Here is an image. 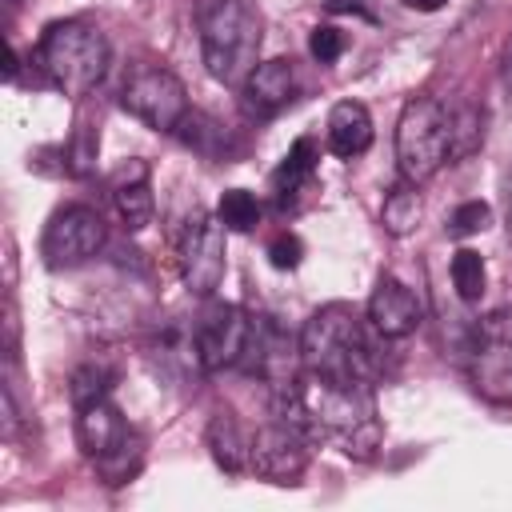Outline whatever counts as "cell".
<instances>
[{
    "label": "cell",
    "instance_id": "obj_19",
    "mask_svg": "<svg viewBox=\"0 0 512 512\" xmlns=\"http://www.w3.org/2000/svg\"><path fill=\"white\" fill-rule=\"evenodd\" d=\"M316 160H320V152H316V140H312V136H300V140L284 152L280 168L272 172V188L280 192V200H284V196H296V192L312 180Z\"/></svg>",
    "mask_w": 512,
    "mask_h": 512
},
{
    "label": "cell",
    "instance_id": "obj_18",
    "mask_svg": "<svg viewBox=\"0 0 512 512\" xmlns=\"http://www.w3.org/2000/svg\"><path fill=\"white\" fill-rule=\"evenodd\" d=\"M208 452H212V460L224 468V472H244L248 468V460H252V436L236 424V416L232 412H216L212 420H208Z\"/></svg>",
    "mask_w": 512,
    "mask_h": 512
},
{
    "label": "cell",
    "instance_id": "obj_2",
    "mask_svg": "<svg viewBox=\"0 0 512 512\" xmlns=\"http://www.w3.org/2000/svg\"><path fill=\"white\" fill-rule=\"evenodd\" d=\"M300 368L336 376V380H376L380 356L376 340L368 336L364 320L348 304H324L316 308L300 328Z\"/></svg>",
    "mask_w": 512,
    "mask_h": 512
},
{
    "label": "cell",
    "instance_id": "obj_24",
    "mask_svg": "<svg viewBox=\"0 0 512 512\" xmlns=\"http://www.w3.org/2000/svg\"><path fill=\"white\" fill-rule=\"evenodd\" d=\"M488 220H492V208H488L484 200H464V204L452 212L448 232H452V236H472V232H484Z\"/></svg>",
    "mask_w": 512,
    "mask_h": 512
},
{
    "label": "cell",
    "instance_id": "obj_26",
    "mask_svg": "<svg viewBox=\"0 0 512 512\" xmlns=\"http://www.w3.org/2000/svg\"><path fill=\"white\" fill-rule=\"evenodd\" d=\"M300 260H304V244H300V236L280 232V236L268 244V264H272V268L292 272V268H300Z\"/></svg>",
    "mask_w": 512,
    "mask_h": 512
},
{
    "label": "cell",
    "instance_id": "obj_11",
    "mask_svg": "<svg viewBox=\"0 0 512 512\" xmlns=\"http://www.w3.org/2000/svg\"><path fill=\"white\" fill-rule=\"evenodd\" d=\"M248 332H252V316L236 304H208L196 316V340H200V360L204 372H220L244 360L248 348Z\"/></svg>",
    "mask_w": 512,
    "mask_h": 512
},
{
    "label": "cell",
    "instance_id": "obj_23",
    "mask_svg": "<svg viewBox=\"0 0 512 512\" xmlns=\"http://www.w3.org/2000/svg\"><path fill=\"white\" fill-rule=\"evenodd\" d=\"M108 384H112V368H104L100 360H88L72 372V404H92L100 396H108Z\"/></svg>",
    "mask_w": 512,
    "mask_h": 512
},
{
    "label": "cell",
    "instance_id": "obj_25",
    "mask_svg": "<svg viewBox=\"0 0 512 512\" xmlns=\"http://www.w3.org/2000/svg\"><path fill=\"white\" fill-rule=\"evenodd\" d=\"M344 32L340 28H332V24H320V28H312V36H308V52H312V60H320V64H332V60H340V52H344Z\"/></svg>",
    "mask_w": 512,
    "mask_h": 512
},
{
    "label": "cell",
    "instance_id": "obj_8",
    "mask_svg": "<svg viewBox=\"0 0 512 512\" xmlns=\"http://www.w3.org/2000/svg\"><path fill=\"white\" fill-rule=\"evenodd\" d=\"M120 104L152 132H176L188 116V92L168 68H136L120 88Z\"/></svg>",
    "mask_w": 512,
    "mask_h": 512
},
{
    "label": "cell",
    "instance_id": "obj_15",
    "mask_svg": "<svg viewBox=\"0 0 512 512\" xmlns=\"http://www.w3.org/2000/svg\"><path fill=\"white\" fill-rule=\"evenodd\" d=\"M148 352H152V360L164 372H176V376H200L204 372L200 340H196V320H164L160 332L152 336Z\"/></svg>",
    "mask_w": 512,
    "mask_h": 512
},
{
    "label": "cell",
    "instance_id": "obj_28",
    "mask_svg": "<svg viewBox=\"0 0 512 512\" xmlns=\"http://www.w3.org/2000/svg\"><path fill=\"white\" fill-rule=\"evenodd\" d=\"M504 232H508V240H512V172H508V180H504Z\"/></svg>",
    "mask_w": 512,
    "mask_h": 512
},
{
    "label": "cell",
    "instance_id": "obj_4",
    "mask_svg": "<svg viewBox=\"0 0 512 512\" xmlns=\"http://www.w3.org/2000/svg\"><path fill=\"white\" fill-rule=\"evenodd\" d=\"M36 64L64 96H88L108 72V40L84 20H56L36 44Z\"/></svg>",
    "mask_w": 512,
    "mask_h": 512
},
{
    "label": "cell",
    "instance_id": "obj_7",
    "mask_svg": "<svg viewBox=\"0 0 512 512\" xmlns=\"http://www.w3.org/2000/svg\"><path fill=\"white\" fill-rule=\"evenodd\" d=\"M468 380L484 400H512V316H484L468 336Z\"/></svg>",
    "mask_w": 512,
    "mask_h": 512
},
{
    "label": "cell",
    "instance_id": "obj_5",
    "mask_svg": "<svg viewBox=\"0 0 512 512\" xmlns=\"http://www.w3.org/2000/svg\"><path fill=\"white\" fill-rule=\"evenodd\" d=\"M452 152H456L452 112L432 96H416L412 104H404L400 124H396L400 176L412 184H424L452 160Z\"/></svg>",
    "mask_w": 512,
    "mask_h": 512
},
{
    "label": "cell",
    "instance_id": "obj_14",
    "mask_svg": "<svg viewBox=\"0 0 512 512\" xmlns=\"http://www.w3.org/2000/svg\"><path fill=\"white\" fill-rule=\"evenodd\" d=\"M292 92H296V68L292 60L276 56V60L256 64L252 76L244 80V108L252 116H276L280 108L292 104Z\"/></svg>",
    "mask_w": 512,
    "mask_h": 512
},
{
    "label": "cell",
    "instance_id": "obj_9",
    "mask_svg": "<svg viewBox=\"0 0 512 512\" xmlns=\"http://www.w3.org/2000/svg\"><path fill=\"white\" fill-rule=\"evenodd\" d=\"M104 244V220L96 208L88 204H68L60 212H52L44 240H40V256L48 268H76L84 260H92Z\"/></svg>",
    "mask_w": 512,
    "mask_h": 512
},
{
    "label": "cell",
    "instance_id": "obj_3",
    "mask_svg": "<svg viewBox=\"0 0 512 512\" xmlns=\"http://www.w3.org/2000/svg\"><path fill=\"white\" fill-rule=\"evenodd\" d=\"M200 52L204 68L220 84H244L260 64V16L244 0L200 4Z\"/></svg>",
    "mask_w": 512,
    "mask_h": 512
},
{
    "label": "cell",
    "instance_id": "obj_29",
    "mask_svg": "<svg viewBox=\"0 0 512 512\" xmlns=\"http://www.w3.org/2000/svg\"><path fill=\"white\" fill-rule=\"evenodd\" d=\"M404 8H412V12H436V8H444L448 0H400Z\"/></svg>",
    "mask_w": 512,
    "mask_h": 512
},
{
    "label": "cell",
    "instance_id": "obj_30",
    "mask_svg": "<svg viewBox=\"0 0 512 512\" xmlns=\"http://www.w3.org/2000/svg\"><path fill=\"white\" fill-rule=\"evenodd\" d=\"M504 80L512 84V48H508V56H504Z\"/></svg>",
    "mask_w": 512,
    "mask_h": 512
},
{
    "label": "cell",
    "instance_id": "obj_12",
    "mask_svg": "<svg viewBox=\"0 0 512 512\" xmlns=\"http://www.w3.org/2000/svg\"><path fill=\"white\" fill-rule=\"evenodd\" d=\"M308 464V436L300 428H292L288 420H272L252 436V460L248 468L268 476V480H292L300 476Z\"/></svg>",
    "mask_w": 512,
    "mask_h": 512
},
{
    "label": "cell",
    "instance_id": "obj_17",
    "mask_svg": "<svg viewBox=\"0 0 512 512\" xmlns=\"http://www.w3.org/2000/svg\"><path fill=\"white\" fill-rule=\"evenodd\" d=\"M372 144V116L360 100H340L328 112V148L344 160L360 156Z\"/></svg>",
    "mask_w": 512,
    "mask_h": 512
},
{
    "label": "cell",
    "instance_id": "obj_27",
    "mask_svg": "<svg viewBox=\"0 0 512 512\" xmlns=\"http://www.w3.org/2000/svg\"><path fill=\"white\" fill-rule=\"evenodd\" d=\"M328 12H360V16H368V20H372V12H368L360 0H328Z\"/></svg>",
    "mask_w": 512,
    "mask_h": 512
},
{
    "label": "cell",
    "instance_id": "obj_21",
    "mask_svg": "<svg viewBox=\"0 0 512 512\" xmlns=\"http://www.w3.org/2000/svg\"><path fill=\"white\" fill-rule=\"evenodd\" d=\"M216 216L228 232H252L256 220H260V204L248 188H228L220 192V204H216Z\"/></svg>",
    "mask_w": 512,
    "mask_h": 512
},
{
    "label": "cell",
    "instance_id": "obj_10",
    "mask_svg": "<svg viewBox=\"0 0 512 512\" xmlns=\"http://www.w3.org/2000/svg\"><path fill=\"white\" fill-rule=\"evenodd\" d=\"M224 232L228 228L220 224V216L192 212V220L180 236V276L196 296H212L224 280V264H228Z\"/></svg>",
    "mask_w": 512,
    "mask_h": 512
},
{
    "label": "cell",
    "instance_id": "obj_22",
    "mask_svg": "<svg viewBox=\"0 0 512 512\" xmlns=\"http://www.w3.org/2000/svg\"><path fill=\"white\" fill-rule=\"evenodd\" d=\"M452 284H456V292H460V300H480L484 296V288H488V268H484V256L480 252H472V248H460L456 256H452Z\"/></svg>",
    "mask_w": 512,
    "mask_h": 512
},
{
    "label": "cell",
    "instance_id": "obj_6",
    "mask_svg": "<svg viewBox=\"0 0 512 512\" xmlns=\"http://www.w3.org/2000/svg\"><path fill=\"white\" fill-rule=\"evenodd\" d=\"M76 412H80L76 416V440H80L84 456L100 468V476L108 484H124L140 464V448L132 440L128 420L120 416V408L108 396L80 404Z\"/></svg>",
    "mask_w": 512,
    "mask_h": 512
},
{
    "label": "cell",
    "instance_id": "obj_16",
    "mask_svg": "<svg viewBox=\"0 0 512 512\" xmlns=\"http://www.w3.org/2000/svg\"><path fill=\"white\" fill-rule=\"evenodd\" d=\"M112 200H116L124 228L140 232L152 220V192H148V164L144 160H132L112 176Z\"/></svg>",
    "mask_w": 512,
    "mask_h": 512
},
{
    "label": "cell",
    "instance_id": "obj_13",
    "mask_svg": "<svg viewBox=\"0 0 512 512\" xmlns=\"http://www.w3.org/2000/svg\"><path fill=\"white\" fill-rule=\"evenodd\" d=\"M368 320H372L376 336L400 340V336L416 332V324H420V300L396 276H380V284L372 288V300H368Z\"/></svg>",
    "mask_w": 512,
    "mask_h": 512
},
{
    "label": "cell",
    "instance_id": "obj_20",
    "mask_svg": "<svg viewBox=\"0 0 512 512\" xmlns=\"http://www.w3.org/2000/svg\"><path fill=\"white\" fill-rule=\"evenodd\" d=\"M420 212H424V204H420V184L400 180V184H392L388 196H384L380 224H384V232H392V236H408V232L420 224Z\"/></svg>",
    "mask_w": 512,
    "mask_h": 512
},
{
    "label": "cell",
    "instance_id": "obj_1",
    "mask_svg": "<svg viewBox=\"0 0 512 512\" xmlns=\"http://www.w3.org/2000/svg\"><path fill=\"white\" fill-rule=\"evenodd\" d=\"M276 416L300 428L308 440H336L348 456H372L380 444L376 396L372 380H336L320 372H304L272 384Z\"/></svg>",
    "mask_w": 512,
    "mask_h": 512
}]
</instances>
